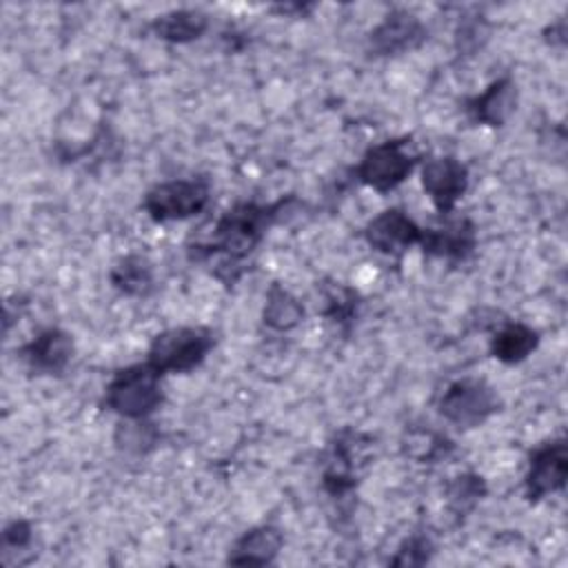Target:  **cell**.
I'll list each match as a JSON object with an SVG mask.
<instances>
[{"label": "cell", "instance_id": "obj_1", "mask_svg": "<svg viewBox=\"0 0 568 568\" xmlns=\"http://www.w3.org/2000/svg\"><path fill=\"white\" fill-rule=\"evenodd\" d=\"M293 202V197L277 200L273 204H257V202H237L229 211H224L206 240L195 242L189 251L193 257H209L215 253H222L224 260L217 264L220 273L222 268L235 271L240 262L257 248L262 237L266 235V229L277 220V215ZM240 277L242 273L235 271Z\"/></svg>", "mask_w": 568, "mask_h": 568}, {"label": "cell", "instance_id": "obj_10", "mask_svg": "<svg viewBox=\"0 0 568 568\" xmlns=\"http://www.w3.org/2000/svg\"><path fill=\"white\" fill-rule=\"evenodd\" d=\"M362 435L353 430H342L328 446L326 455V466L322 473V484L324 490L333 497H342L351 493L357 484V468L362 455H359V444Z\"/></svg>", "mask_w": 568, "mask_h": 568}, {"label": "cell", "instance_id": "obj_7", "mask_svg": "<svg viewBox=\"0 0 568 568\" xmlns=\"http://www.w3.org/2000/svg\"><path fill=\"white\" fill-rule=\"evenodd\" d=\"M422 186L437 213H453L468 189V166L453 155H435L422 164Z\"/></svg>", "mask_w": 568, "mask_h": 568}, {"label": "cell", "instance_id": "obj_25", "mask_svg": "<svg viewBox=\"0 0 568 568\" xmlns=\"http://www.w3.org/2000/svg\"><path fill=\"white\" fill-rule=\"evenodd\" d=\"M33 541V528L27 519H13L2 530V557L9 552H20Z\"/></svg>", "mask_w": 568, "mask_h": 568}, {"label": "cell", "instance_id": "obj_2", "mask_svg": "<svg viewBox=\"0 0 568 568\" xmlns=\"http://www.w3.org/2000/svg\"><path fill=\"white\" fill-rule=\"evenodd\" d=\"M160 379L146 362L120 368L104 388V406L122 419H144L164 402Z\"/></svg>", "mask_w": 568, "mask_h": 568}, {"label": "cell", "instance_id": "obj_20", "mask_svg": "<svg viewBox=\"0 0 568 568\" xmlns=\"http://www.w3.org/2000/svg\"><path fill=\"white\" fill-rule=\"evenodd\" d=\"M486 495V481L475 473H462L446 486V504L455 517H466Z\"/></svg>", "mask_w": 568, "mask_h": 568}, {"label": "cell", "instance_id": "obj_13", "mask_svg": "<svg viewBox=\"0 0 568 568\" xmlns=\"http://www.w3.org/2000/svg\"><path fill=\"white\" fill-rule=\"evenodd\" d=\"M20 353L31 371L44 375H60L73 357V339L67 331L53 326L40 331L31 342L20 348Z\"/></svg>", "mask_w": 568, "mask_h": 568}, {"label": "cell", "instance_id": "obj_22", "mask_svg": "<svg viewBox=\"0 0 568 568\" xmlns=\"http://www.w3.org/2000/svg\"><path fill=\"white\" fill-rule=\"evenodd\" d=\"M326 315L346 326L353 322V317L357 315V293L344 284H331L326 288Z\"/></svg>", "mask_w": 568, "mask_h": 568}, {"label": "cell", "instance_id": "obj_16", "mask_svg": "<svg viewBox=\"0 0 568 568\" xmlns=\"http://www.w3.org/2000/svg\"><path fill=\"white\" fill-rule=\"evenodd\" d=\"M209 27V16L197 9H175L153 18L151 31L171 44H186L197 40Z\"/></svg>", "mask_w": 568, "mask_h": 568}, {"label": "cell", "instance_id": "obj_6", "mask_svg": "<svg viewBox=\"0 0 568 568\" xmlns=\"http://www.w3.org/2000/svg\"><path fill=\"white\" fill-rule=\"evenodd\" d=\"M408 138H393L371 146L355 166V178L364 186L388 193L397 189L417 166V155L406 151Z\"/></svg>", "mask_w": 568, "mask_h": 568}, {"label": "cell", "instance_id": "obj_23", "mask_svg": "<svg viewBox=\"0 0 568 568\" xmlns=\"http://www.w3.org/2000/svg\"><path fill=\"white\" fill-rule=\"evenodd\" d=\"M433 557V541L428 535H410L402 541L395 557L390 559L393 566H424Z\"/></svg>", "mask_w": 568, "mask_h": 568}, {"label": "cell", "instance_id": "obj_17", "mask_svg": "<svg viewBox=\"0 0 568 568\" xmlns=\"http://www.w3.org/2000/svg\"><path fill=\"white\" fill-rule=\"evenodd\" d=\"M109 280L120 293L131 295V297H142L153 291L155 273H153V264L146 255L126 253L111 266Z\"/></svg>", "mask_w": 568, "mask_h": 568}, {"label": "cell", "instance_id": "obj_8", "mask_svg": "<svg viewBox=\"0 0 568 568\" xmlns=\"http://www.w3.org/2000/svg\"><path fill=\"white\" fill-rule=\"evenodd\" d=\"M568 477V448L566 439H550L530 453L526 470V497L528 501H539L550 493L566 486Z\"/></svg>", "mask_w": 568, "mask_h": 568}, {"label": "cell", "instance_id": "obj_11", "mask_svg": "<svg viewBox=\"0 0 568 568\" xmlns=\"http://www.w3.org/2000/svg\"><path fill=\"white\" fill-rule=\"evenodd\" d=\"M426 33L428 31L417 16L404 9H395L371 31L368 49L375 55L404 53L419 47L426 40Z\"/></svg>", "mask_w": 568, "mask_h": 568}, {"label": "cell", "instance_id": "obj_15", "mask_svg": "<svg viewBox=\"0 0 568 568\" xmlns=\"http://www.w3.org/2000/svg\"><path fill=\"white\" fill-rule=\"evenodd\" d=\"M282 546H284V535L277 526H271V524L253 526L233 541L226 561L240 564V566H246V564L266 566L275 561Z\"/></svg>", "mask_w": 568, "mask_h": 568}, {"label": "cell", "instance_id": "obj_21", "mask_svg": "<svg viewBox=\"0 0 568 568\" xmlns=\"http://www.w3.org/2000/svg\"><path fill=\"white\" fill-rule=\"evenodd\" d=\"M450 448H453V444L444 435L428 430V428L413 430L406 439V453L419 462H433V459L446 455Z\"/></svg>", "mask_w": 568, "mask_h": 568}, {"label": "cell", "instance_id": "obj_12", "mask_svg": "<svg viewBox=\"0 0 568 568\" xmlns=\"http://www.w3.org/2000/svg\"><path fill=\"white\" fill-rule=\"evenodd\" d=\"M517 109V84L510 75L493 80L481 93L466 102V113L475 124L504 126Z\"/></svg>", "mask_w": 568, "mask_h": 568}, {"label": "cell", "instance_id": "obj_4", "mask_svg": "<svg viewBox=\"0 0 568 568\" xmlns=\"http://www.w3.org/2000/svg\"><path fill=\"white\" fill-rule=\"evenodd\" d=\"M209 200L211 186L204 178H175L151 186L142 206L153 222H175L202 213Z\"/></svg>", "mask_w": 568, "mask_h": 568}, {"label": "cell", "instance_id": "obj_5", "mask_svg": "<svg viewBox=\"0 0 568 568\" xmlns=\"http://www.w3.org/2000/svg\"><path fill=\"white\" fill-rule=\"evenodd\" d=\"M501 406L499 395L493 386L477 377H462L446 386L439 397V415L459 428H473L484 424Z\"/></svg>", "mask_w": 568, "mask_h": 568}, {"label": "cell", "instance_id": "obj_14", "mask_svg": "<svg viewBox=\"0 0 568 568\" xmlns=\"http://www.w3.org/2000/svg\"><path fill=\"white\" fill-rule=\"evenodd\" d=\"M419 246L424 253L446 260H466L477 246L475 224L468 217L444 220L442 226L424 229Z\"/></svg>", "mask_w": 568, "mask_h": 568}, {"label": "cell", "instance_id": "obj_19", "mask_svg": "<svg viewBox=\"0 0 568 568\" xmlns=\"http://www.w3.org/2000/svg\"><path fill=\"white\" fill-rule=\"evenodd\" d=\"M302 320H304L302 302L291 291L280 286L277 282L271 284L266 291V302H264V311H262L264 326L271 331H277V333H286V331H293L295 326H300Z\"/></svg>", "mask_w": 568, "mask_h": 568}, {"label": "cell", "instance_id": "obj_24", "mask_svg": "<svg viewBox=\"0 0 568 568\" xmlns=\"http://www.w3.org/2000/svg\"><path fill=\"white\" fill-rule=\"evenodd\" d=\"M133 424H120L118 428V444L124 446V448H131V450H146L155 444L158 439V433L153 428V424H144L142 419H129Z\"/></svg>", "mask_w": 568, "mask_h": 568}, {"label": "cell", "instance_id": "obj_9", "mask_svg": "<svg viewBox=\"0 0 568 568\" xmlns=\"http://www.w3.org/2000/svg\"><path fill=\"white\" fill-rule=\"evenodd\" d=\"M422 233L424 229L417 226L402 209L382 211L364 229L368 246L384 255H399L406 248L419 244Z\"/></svg>", "mask_w": 568, "mask_h": 568}, {"label": "cell", "instance_id": "obj_18", "mask_svg": "<svg viewBox=\"0 0 568 568\" xmlns=\"http://www.w3.org/2000/svg\"><path fill=\"white\" fill-rule=\"evenodd\" d=\"M537 346H539V333L524 322H510L501 326L490 339V353L501 364H519Z\"/></svg>", "mask_w": 568, "mask_h": 568}, {"label": "cell", "instance_id": "obj_3", "mask_svg": "<svg viewBox=\"0 0 568 568\" xmlns=\"http://www.w3.org/2000/svg\"><path fill=\"white\" fill-rule=\"evenodd\" d=\"M213 346L215 335L206 326L166 328L153 337L146 351V364L153 366L160 375L189 373L206 359Z\"/></svg>", "mask_w": 568, "mask_h": 568}]
</instances>
